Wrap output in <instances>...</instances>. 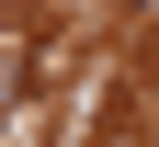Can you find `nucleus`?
Segmentation results:
<instances>
[{
  "instance_id": "obj_1",
  "label": "nucleus",
  "mask_w": 159,
  "mask_h": 147,
  "mask_svg": "<svg viewBox=\"0 0 159 147\" xmlns=\"http://www.w3.org/2000/svg\"><path fill=\"white\" fill-rule=\"evenodd\" d=\"M148 11H159V0H148Z\"/></svg>"
}]
</instances>
